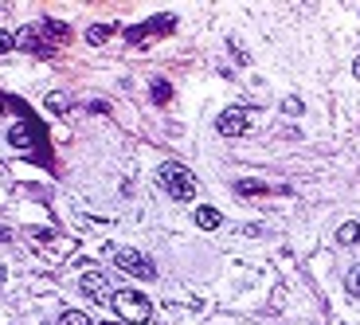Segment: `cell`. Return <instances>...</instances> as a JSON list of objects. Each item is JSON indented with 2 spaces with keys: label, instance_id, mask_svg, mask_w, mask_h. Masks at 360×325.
I'll use <instances>...</instances> for the list:
<instances>
[{
  "label": "cell",
  "instance_id": "ba28073f",
  "mask_svg": "<svg viewBox=\"0 0 360 325\" xmlns=\"http://www.w3.org/2000/svg\"><path fill=\"white\" fill-rule=\"evenodd\" d=\"M114 32H118V24H90V28H86V39L98 48V43H106Z\"/></svg>",
  "mask_w": 360,
  "mask_h": 325
},
{
  "label": "cell",
  "instance_id": "8fae6325",
  "mask_svg": "<svg viewBox=\"0 0 360 325\" xmlns=\"http://www.w3.org/2000/svg\"><path fill=\"white\" fill-rule=\"evenodd\" d=\"M8 141H12V145H20V149H28V145H32V137H28V130H24V126H12V130H8Z\"/></svg>",
  "mask_w": 360,
  "mask_h": 325
},
{
  "label": "cell",
  "instance_id": "7a4b0ae2",
  "mask_svg": "<svg viewBox=\"0 0 360 325\" xmlns=\"http://www.w3.org/2000/svg\"><path fill=\"white\" fill-rule=\"evenodd\" d=\"M110 306H114V313H118L121 322H149L153 317V302L145 298L141 290H114V298H110Z\"/></svg>",
  "mask_w": 360,
  "mask_h": 325
},
{
  "label": "cell",
  "instance_id": "9a60e30c",
  "mask_svg": "<svg viewBox=\"0 0 360 325\" xmlns=\"http://www.w3.org/2000/svg\"><path fill=\"white\" fill-rule=\"evenodd\" d=\"M59 325H90V322H86V313H63Z\"/></svg>",
  "mask_w": 360,
  "mask_h": 325
},
{
  "label": "cell",
  "instance_id": "d6986e66",
  "mask_svg": "<svg viewBox=\"0 0 360 325\" xmlns=\"http://www.w3.org/2000/svg\"><path fill=\"white\" fill-rule=\"evenodd\" d=\"M357 79H360V59H357Z\"/></svg>",
  "mask_w": 360,
  "mask_h": 325
},
{
  "label": "cell",
  "instance_id": "6da1fadb",
  "mask_svg": "<svg viewBox=\"0 0 360 325\" xmlns=\"http://www.w3.org/2000/svg\"><path fill=\"white\" fill-rule=\"evenodd\" d=\"M157 181H161V188H165L168 196H177V200H196V193H200V181H196L184 165H177V161H165V165L157 169Z\"/></svg>",
  "mask_w": 360,
  "mask_h": 325
},
{
  "label": "cell",
  "instance_id": "9c48e42d",
  "mask_svg": "<svg viewBox=\"0 0 360 325\" xmlns=\"http://www.w3.org/2000/svg\"><path fill=\"white\" fill-rule=\"evenodd\" d=\"M357 239H360V224H341V228H337V243H341V247H352Z\"/></svg>",
  "mask_w": 360,
  "mask_h": 325
},
{
  "label": "cell",
  "instance_id": "7c38bea8",
  "mask_svg": "<svg viewBox=\"0 0 360 325\" xmlns=\"http://www.w3.org/2000/svg\"><path fill=\"white\" fill-rule=\"evenodd\" d=\"M348 294H352V298H360V266H352V270H348Z\"/></svg>",
  "mask_w": 360,
  "mask_h": 325
},
{
  "label": "cell",
  "instance_id": "30bf717a",
  "mask_svg": "<svg viewBox=\"0 0 360 325\" xmlns=\"http://www.w3.org/2000/svg\"><path fill=\"white\" fill-rule=\"evenodd\" d=\"M235 193H239V196H263L266 184L263 181H235Z\"/></svg>",
  "mask_w": 360,
  "mask_h": 325
},
{
  "label": "cell",
  "instance_id": "4fadbf2b",
  "mask_svg": "<svg viewBox=\"0 0 360 325\" xmlns=\"http://www.w3.org/2000/svg\"><path fill=\"white\" fill-rule=\"evenodd\" d=\"M168 95H172V86H168L165 79H157V83H153V98H157V102H168Z\"/></svg>",
  "mask_w": 360,
  "mask_h": 325
},
{
  "label": "cell",
  "instance_id": "2e32d148",
  "mask_svg": "<svg viewBox=\"0 0 360 325\" xmlns=\"http://www.w3.org/2000/svg\"><path fill=\"white\" fill-rule=\"evenodd\" d=\"M282 110H286V114H301V102H298V98H286V102H282Z\"/></svg>",
  "mask_w": 360,
  "mask_h": 325
},
{
  "label": "cell",
  "instance_id": "ac0fdd59",
  "mask_svg": "<svg viewBox=\"0 0 360 325\" xmlns=\"http://www.w3.org/2000/svg\"><path fill=\"white\" fill-rule=\"evenodd\" d=\"M102 325H126V322H102Z\"/></svg>",
  "mask_w": 360,
  "mask_h": 325
},
{
  "label": "cell",
  "instance_id": "3957f363",
  "mask_svg": "<svg viewBox=\"0 0 360 325\" xmlns=\"http://www.w3.org/2000/svg\"><path fill=\"white\" fill-rule=\"evenodd\" d=\"M251 118H254L251 106H231V110H223V114H219L216 130L223 133V137H243V133L251 130Z\"/></svg>",
  "mask_w": 360,
  "mask_h": 325
},
{
  "label": "cell",
  "instance_id": "277c9868",
  "mask_svg": "<svg viewBox=\"0 0 360 325\" xmlns=\"http://www.w3.org/2000/svg\"><path fill=\"white\" fill-rule=\"evenodd\" d=\"M114 263L126 270V275H133V278H157V266H153V259L149 255H141V251H118L114 255Z\"/></svg>",
  "mask_w": 360,
  "mask_h": 325
},
{
  "label": "cell",
  "instance_id": "e0dca14e",
  "mask_svg": "<svg viewBox=\"0 0 360 325\" xmlns=\"http://www.w3.org/2000/svg\"><path fill=\"white\" fill-rule=\"evenodd\" d=\"M0 239H8V231H4V228H0Z\"/></svg>",
  "mask_w": 360,
  "mask_h": 325
},
{
  "label": "cell",
  "instance_id": "ffe728a7",
  "mask_svg": "<svg viewBox=\"0 0 360 325\" xmlns=\"http://www.w3.org/2000/svg\"><path fill=\"white\" fill-rule=\"evenodd\" d=\"M0 110H4V102H0Z\"/></svg>",
  "mask_w": 360,
  "mask_h": 325
},
{
  "label": "cell",
  "instance_id": "52a82bcc",
  "mask_svg": "<svg viewBox=\"0 0 360 325\" xmlns=\"http://www.w3.org/2000/svg\"><path fill=\"white\" fill-rule=\"evenodd\" d=\"M196 224L204 231H216L219 224H223V212H219V208H200V212H196Z\"/></svg>",
  "mask_w": 360,
  "mask_h": 325
},
{
  "label": "cell",
  "instance_id": "5bb4252c",
  "mask_svg": "<svg viewBox=\"0 0 360 325\" xmlns=\"http://www.w3.org/2000/svg\"><path fill=\"white\" fill-rule=\"evenodd\" d=\"M16 43H20V36H16V32H0V55H4V51H12Z\"/></svg>",
  "mask_w": 360,
  "mask_h": 325
},
{
  "label": "cell",
  "instance_id": "8992f818",
  "mask_svg": "<svg viewBox=\"0 0 360 325\" xmlns=\"http://www.w3.org/2000/svg\"><path fill=\"white\" fill-rule=\"evenodd\" d=\"M83 290H86V294H90L94 302H106V306H110V298H114V294L106 290V278L98 275V270H86V278H83Z\"/></svg>",
  "mask_w": 360,
  "mask_h": 325
},
{
  "label": "cell",
  "instance_id": "5b68a950",
  "mask_svg": "<svg viewBox=\"0 0 360 325\" xmlns=\"http://www.w3.org/2000/svg\"><path fill=\"white\" fill-rule=\"evenodd\" d=\"M172 28H177V16H157V20H145V24L126 28V39H130V43H141L145 36H165V32H172Z\"/></svg>",
  "mask_w": 360,
  "mask_h": 325
}]
</instances>
